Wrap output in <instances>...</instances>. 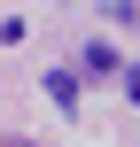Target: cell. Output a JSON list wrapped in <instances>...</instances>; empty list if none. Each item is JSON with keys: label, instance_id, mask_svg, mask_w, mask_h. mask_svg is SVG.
<instances>
[{"label": "cell", "instance_id": "6da1fadb", "mask_svg": "<svg viewBox=\"0 0 140 147\" xmlns=\"http://www.w3.org/2000/svg\"><path fill=\"white\" fill-rule=\"evenodd\" d=\"M78 62H86L94 78H109V70H117V47H109V39H86V54H78Z\"/></svg>", "mask_w": 140, "mask_h": 147}, {"label": "cell", "instance_id": "7a4b0ae2", "mask_svg": "<svg viewBox=\"0 0 140 147\" xmlns=\"http://www.w3.org/2000/svg\"><path fill=\"white\" fill-rule=\"evenodd\" d=\"M47 93H55V109H78V78H70V70H55V78H47Z\"/></svg>", "mask_w": 140, "mask_h": 147}, {"label": "cell", "instance_id": "3957f363", "mask_svg": "<svg viewBox=\"0 0 140 147\" xmlns=\"http://www.w3.org/2000/svg\"><path fill=\"white\" fill-rule=\"evenodd\" d=\"M125 93H132V101H140V62H132V70H125Z\"/></svg>", "mask_w": 140, "mask_h": 147}]
</instances>
